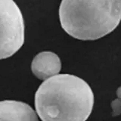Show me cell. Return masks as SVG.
I'll list each match as a JSON object with an SVG mask.
<instances>
[{
	"mask_svg": "<svg viewBox=\"0 0 121 121\" xmlns=\"http://www.w3.org/2000/svg\"><path fill=\"white\" fill-rule=\"evenodd\" d=\"M94 94L82 79L58 74L41 84L35 107L42 121H86L92 111Z\"/></svg>",
	"mask_w": 121,
	"mask_h": 121,
	"instance_id": "6da1fadb",
	"label": "cell"
},
{
	"mask_svg": "<svg viewBox=\"0 0 121 121\" xmlns=\"http://www.w3.org/2000/svg\"><path fill=\"white\" fill-rule=\"evenodd\" d=\"M60 25L79 40H96L112 33L121 21V0H62Z\"/></svg>",
	"mask_w": 121,
	"mask_h": 121,
	"instance_id": "7a4b0ae2",
	"label": "cell"
},
{
	"mask_svg": "<svg viewBox=\"0 0 121 121\" xmlns=\"http://www.w3.org/2000/svg\"><path fill=\"white\" fill-rule=\"evenodd\" d=\"M22 12L13 0H0V59L14 55L24 43Z\"/></svg>",
	"mask_w": 121,
	"mask_h": 121,
	"instance_id": "3957f363",
	"label": "cell"
},
{
	"mask_svg": "<svg viewBox=\"0 0 121 121\" xmlns=\"http://www.w3.org/2000/svg\"><path fill=\"white\" fill-rule=\"evenodd\" d=\"M0 121H39L33 109L22 101H0Z\"/></svg>",
	"mask_w": 121,
	"mask_h": 121,
	"instance_id": "277c9868",
	"label": "cell"
},
{
	"mask_svg": "<svg viewBox=\"0 0 121 121\" xmlns=\"http://www.w3.org/2000/svg\"><path fill=\"white\" fill-rule=\"evenodd\" d=\"M61 68L60 59L52 52H43L33 58L31 69L36 77L43 80L58 75Z\"/></svg>",
	"mask_w": 121,
	"mask_h": 121,
	"instance_id": "5b68a950",
	"label": "cell"
},
{
	"mask_svg": "<svg viewBox=\"0 0 121 121\" xmlns=\"http://www.w3.org/2000/svg\"><path fill=\"white\" fill-rule=\"evenodd\" d=\"M117 95L118 98L113 101L111 104L113 108V115L117 116L121 113V87L117 89Z\"/></svg>",
	"mask_w": 121,
	"mask_h": 121,
	"instance_id": "8992f818",
	"label": "cell"
}]
</instances>
